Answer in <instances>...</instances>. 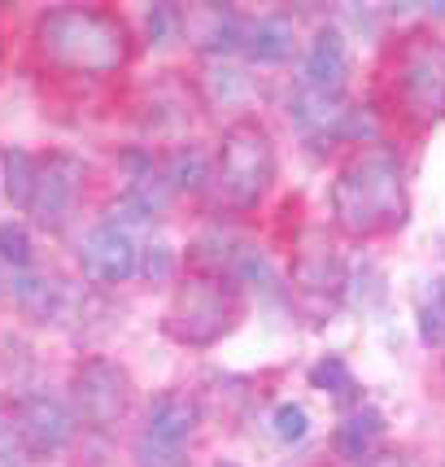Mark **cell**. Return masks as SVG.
Wrapping results in <instances>:
<instances>
[{"instance_id":"6da1fadb","label":"cell","mask_w":445,"mask_h":467,"mask_svg":"<svg viewBox=\"0 0 445 467\" xmlns=\"http://www.w3.org/2000/svg\"><path fill=\"white\" fill-rule=\"evenodd\" d=\"M36 53L57 70L101 79L127 66L131 40L114 14L88 9V5H61V9H44L36 18Z\"/></svg>"},{"instance_id":"7a4b0ae2","label":"cell","mask_w":445,"mask_h":467,"mask_svg":"<svg viewBox=\"0 0 445 467\" xmlns=\"http://www.w3.org/2000/svg\"><path fill=\"white\" fill-rule=\"evenodd\" d=\"M332 210H336V223L349 236H376V232H388V227L402 223L406 202L398 153L385 144L358 149L332 183Z\"/></svg>"},{"instance_id":"3957f363","label":"cell","mask_w":445,"mask_h":467,"mask_svg":"<svg viewBox=\"0 0 445 467\" xmlns=\"http://www.w3.org/2000/svg\"><path fill=\"white\" fill-rule=\"evenodd\" d=\"M214 183L232 210H254L275 183V140L258 119H241L222 131Z\"/></svg>"},{"instance_id":"277c9868","label":"cell","mask_w":445,"mask_h":467,"mask_svg":"<svg viewBox=\"0 0 445 467\" xmlns=\"http://www.w3.org/2000/svg\"><path fill=\"white\" fill-rule=\"evenodd\" d=\"M236 315H241V297L222 275H188L175 288L171 306H166L162 327L166 337H175L180 346L210 349L214 341H222L232 332Z\"/></svg>"},{"instance_id":"5b68a950","label":"cell","mask_w":445,"mask_h":467,"mask_svg":"<svg viewBox=\"0 0 445 467\" xmlns=\"http://www.w3.org/2000/svg\"><path fill=\"white\" fill-rule=\"evenodd\" d=\"M75 420L88 428H114L131 407V376L109 358H83L70 376Z\"/></svg>"},{"instance_id":"8992f818","label":"cell","mask_w":445,"mask_h":467,"mask_svg":"<svg viewBox=\"0 0 445 467\" xmlns=\"http://www.w3.org/2000/svg\"><path fill=\"white\" fill-rule=\"evenodd\" d=\"M79 266L97 285H127L131 275H140V249L122 227L97 223L79 241Z\"/></svg>"},{"instance_id":"52a82bcc","label":"cell","mask_w":445,"mask_h":467,"mask_svg":"<svg viewBox=\"0 0 445 467\" xmlns=\"http://www.w3.org/2000/svg\"><path fill=\"white\" fill-rule=\"evenodd\" d=\"M14 432H18V441L26 450L57 454L75 437V410L53 393H26L18 402V415H14Z\"/></svg>"},{"instance_id":"ba28073f","label":"cell","mask_w":445,"mask_h":467,"mask_svg":"<svg viewBox=\"0 0 445 467\" xmlns=\"http://www.w3.org/2000/svg\"><path fill=\"white\" fill-rule=\"evenodd\" d=\"M79 188H83V162L75 153H53L48 162H40L31 214H36L44 227H61L70 219L75 202H79Z\"/></svg>"},{"instance_id":"9c48e42d","label":"cell","mask_w":445,"mask_h":467,"mask_svg":"<svg viewBox=\"0 0 445 467\" xmlns=\"http://www.w3.org/2000/svg\"><path fill=\"white\" fill-rule=\"evenodd\" d=\"M345 75H349V53H345V40L336 26H319L315 40L305 48V83L324 97H336L345 88Z\"/></svg>"},{"instance_id":"30bf717a","label":"cell","mask_w":445,"mask_h":467,"mask_svg":"<svg viewBox=\"0 0 445 467\" xmlns=\"http://www.w3.org/2000/svg\"><path fill=\"white\" fill-rule=\"evenodd\" d=\"M202 424V407H197V398H188L180 389H171V393H158L153 398V407H149V420H144V437H153V441H171V446H183L192 432Z\"/></svg>"},{"instance_id":"8fae6325","label":"cell","mask_w":445,"mask_h":467,"mask_svg":"<svg viewBox=\"0 0 445 467\" xmlns=\"http://www.w3.org/2000/svg\"><path fill=\"white\" fill-rule=\"evenodd\" d=\"M402 97L415 114H445V66L437 53H415L406 61Z\"/></svg>"},{"instance_id":"7c38bea8","label":"cell","mask_w":445,"mask_h":467,"mask_svg":"<svg viewBox=\"0 0 445 467\" xmlns=\"http://www.w3.org/2000/svg\"><path fill=\"white\" fill-rule=\"evenodd\" d=\"M183 31L188 40L205 48V53H227V48H244V26L236 14H227L219 5H205V9H192L183 18Z\"/></svg>"},{"instance_id":"4fadbf2b","label":"cell","mask_w":445,"mask_h":467,"mask_svg":"<svg viewBox=\"0 0 445 467\" xmlns=\"http://www.w3.org/2000/svg\"><path fill=\"white\" fill-rule=\"evenodd\" d=\"M293 48H297V26H293V18H284V14L258 18L244 31V53H249V61H258V66H280V61L293 57Z\"/></svg>"},{"instance_id":"5bb4252c","label":"cell","mask_w":445,"mask_h":467,"mask_svg":"<svg viewBox=\"0 0 445 467\" xmlns=\"http://www.w3.org/2000/svg\"><path fill=\"white\" fill-rule=\"evenodd\" d=\"M380 437H385V415L380 410H354L349 420H345L341 428H336V454H345V459H354V463H363V459H371V450L380 446Z\"/></svg>"},{"instance_id":"9a60e30c","label":"cell","mask_w":445,"mask_h":467,"mask_svg":"<svg viewBox=\"0 0 445 467\" xmlns=\"http://www.w3.org/2000/svg\"><path fill=\"white\" fill-rule=\"evenodd\" d=\"M336 275H341V266H336L332 244H319L310 236V241L297 249V258H293V280L302 288H332Z\"/></svg>"},{"instance_id":"2e32d148","label":"cell","mask_w":445,"mask_h":467,"mask_svg":"<svg viewBox=\"0 0 445 467\" xmlns=\"http://www.w3.org/2000/svg\"><path fill=\"white\" fill-rule=\"evenodd\" d=\"M14 297H18L22 310H26L31 319H40V324L57 319L61 306H66L61 285L57 280H44V275H18V280H14Z\"/></svg>"},{"instance_id":"e0dca14e","label":"cell","mask_w":445,"mask_h":467,"mask_svg":"<svg viewBox=\"0 0 445 467\" xmlns=\"http://www.w3.org/2000/svg\"><path fill=\"white\" fill-rule=\"evenodd\" d=\"M162 175L171 183V192H197L210 180V158H205V149H197V144H180L162 162Z\"/></svg>"},{"instance_id":"ac0fdd59","label":"cell","mask_w":445,"mask_h":467,"mask_svg":"<svg viewBox=\"0 0 445 467\" xmlns=\"http://www.w3.org/2000/svg\"><path fill=\"white\" fill-rule=\"evenodd\" d=\"M0 166H5V192H9V202L18 205V210H31L40 162H36L26 149H5V153H0Z\"/></svg>"},{"instance_id":"d6986e66","label":"cell","mask_w":445,"mask_h":467,"mask_svg":"<svg viewBox=\"0 0 445 467\" xmlns=\"http://www.w3.org/2000/svg\"><path fill=\"white\" fill-rule=\"evenodd\" d=\"M310 385L332 393L336 402H354V398H358V380H354L349 363L336 358V354H327V358H319V363L310 367Z\"/></svg>"},{"instance_id":"ffe728a7","label":"cell","mask_w":445,"mask_h":467,"mask_svg":"<svg viewBox=\"0 0 445 467\" xmlns=\"http://www.w3.org/2000/svg\"><path fill=\"white\" fill-rule=\"evenodd\" d=\"M36 258V244H31V232L22 223H0V263H9L14 271H26Z\"/></svg>"},{"instance_id":"44dd1931","label":"cell","mask_w":445,"mask_h":467,"mask_svg":"<svg viewBox=\"0 0 445 467\" xmlns=\"http://www.w3.org/2000/svg\"><path fill=\"white\" fill-rule=\"evenodd\" d=\"M136 463L140 467H188V450L171 446V441H153V437L140 432V441H136Z\"/></svg>"},{"instance_id":"7402d4cb","label":"cell","mask_w":445,"mask_h":467,"mask_svg":"<svg viewBox=\"0 0 445 467\" xmlns=\"http://www.w3.org/2000/svg\"><path fill=\"white\" fill-rule=\"evenodd\" d=\"M271 428H275V437H280L284 446H293V441H302L305 432H310V415H305V407H297V402H284V407H275V415H271Z\"/></svg>"},{"instance_id":"603a6c76","label":"cell","mask_w":445,"mask_h":467,"mask_svg":"<svg viewBox=\"0 0 445 467\" xmlns=\"http://www.w3.org/2000/svg\"><path fill=\"white\" fill-rule=\"evenodd\" d=\"M171 266H175L171 244H144L140 249V275L144 280H166V275H171Z\"/></svg>"},{"instance_id":"cb8c5ba5","label":"cell","mask_w":445,"mask_h":467,"mask_svg":"<svg viewBox=\"0 0 445 467\" xmlns=\"http://www.w3.org/2000/svg\"><path fill=\"white\" fill-rule=\"evenodd\" d=\"M144 26H149V40L153 44H166L171 36H175V26H180V14H175V9H166V5H158V9L144 18Z\"/></svg>"},{"instance_id":"d4e9b609","label":"cell","mask_w":445,"mask_h":467,"mask_svg":"<svg viewBox=\"0 0 445 467\" xmlns=\"http://www.w3.org/2000/svg\"><path fill=\"white\" fill-rule=\"evenodd\" d=\"M14 450H18V432L0 420V463H9V459H14Z\"/></svg>"},{"instance_id":"484cf974","label":"cell","mask_w":445,"mask_h":467,"mask_svg":"<svg viewBox=\"0 0 445 467\" xmlns=\"http://www.w3.org/2000/svg\"><path fill=\"white\" fill-rule=\"evenodd\" d=\"M367 467H406L402 454H380V459H363Z\"/></svg>"},{"instance_id":"4316f807","label":"cell","mask_w":445,"mask_h":467,"mask_svg":"<svg viewBox=\"0 0 445 467\" xmlns=\"http://www.w3.org/2000/svg\"><path fill=\"white\" fill-rule=\"evenodd\" d=\"M214 467H241V463H214Z\"/></svg>"}]
</instances>
